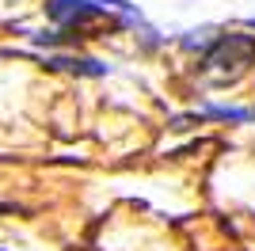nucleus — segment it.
Returning a JSON list of instances; mask_svg holds the SVG:
<instances>
[{"label": "nucleus", "mask_w": 255, "mask_h": 251, "mask_svg": "<svg viewBox=\"0 0 255 251\" xmlns=\"http://www.w3.org/2000/svg\"><path fill=\"white\" fill-rule=\"evenodd\" d=\"M46 11H50V19L61 23V27H80V23H88L92 15H99L84 0H46Z\"/></svg>", "instance_id": "nucleus-2"}, {"label": "nucleus", "mask_w": 255, "mask_h": 251, "mask_svg": "<svg viewBox=\"0 0 255 251\" xmlns=\"http://www.w3.org/2000/svg\"><path fill=\"white\" fill-rule=\"evenodd\" d=\"M210 118H225V122H252L255 111H240V107H206Z\"/></svg>", "instance_id": "nucleus-4"}, {"label": "nucleus", "mask_w": 255, "mask_h": 251, "mask_svg": "<svg viewBox=\"0 0 255 251\" xmlns=\"http://www.w3.org/2000/svg\"><path fill=\"white\" fill-rule=\"evenodd\" d=\"M0 213H11V206H4V202H0Z\"/></svg>", "instance_id": "nucleus-5"}, {"label": "nucleus", "mask_w": 255, "mask_h": 251, "mask_svg": "<svg viewBox=\"0 0 255 251\" xmlns=\"http://www.w3.org/2000/svg\"><path fill=\"white\" fill-rule=\"evenodd\" d=\"M255 65V34H221L202 57L206 84H236Z\"/></svg>", "instance_id": "nucleus-1"}, {"label": "nucleus", "mask_w": 255, "mask_h": 251, "mask_svg": "<svg viewBox=\"0 0 255 251\" xmlns=\"http://www.w3.org/2000/svg\"><path fill=\"white\" fill-rule=\"evenodd\" d=\"M50 69H69V73H80V76H107L111 69L99 61H92V57H50Z\"/></svg>", "instance_id": "nucleus-3"}]
</instances>
